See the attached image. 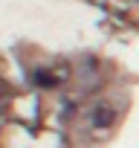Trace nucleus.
Here are the masks:
<instances>
[]
</instances>
